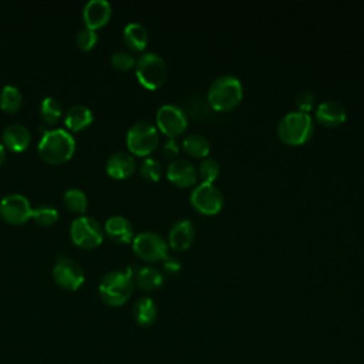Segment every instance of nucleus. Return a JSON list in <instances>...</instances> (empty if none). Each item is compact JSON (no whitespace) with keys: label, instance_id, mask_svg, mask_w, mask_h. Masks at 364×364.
Returning <instances> with one entry per match:
<instances>
[{"label":"nucleus","instance_id":"1","mask_svg":"<svg viewBox=\"0 0 364 364\" xmlns=\"http://www.w3.org/2000/svg\"><path fill=\"white\" fill-rule=\"evenodd\" d=\"M37 151L46 162L63 164L73 156L75 139L65 128H51L41 135Z\"/></svg>","mask_w":364,"mask_h":364},{"label":"nucleus","instance_id":"2","mask_svg":"<svg viewBox=\"0 0 364 364\" xmlns=\"http://www.w3.org/2000/svg\"><path fill=\"white\" fill-rule=\"evenodd\" d=\"M135 287L132 267L111 270L102 276L98 284V293L108 306H121L132 294Z\"/></svg>","mask_w":364,"mask_h":364},{"label":"nucleus","instance_id":"3","mask_svg":"<svg viewBox=\"0 0 364 364\" xmlns=\"http://www.w3.org/2000/svg\"><path fill=\"white\" fill-rule=\"evenodd\" d=\"M243 97L240 80L232 74H223L215 78L208 90V102L216 111H229L235 108Z\"/></svg>","mask_w":364,"mask_h":364},{"label":"nucleus","instance_id":"4","mask_svg":"<svg viewBox=\"0 0 364 364\" xmlns=\"http://www.w3.org/2000/svg\"><path fill=\"white\" fill-rule=\"evenodd\" d=\"M314 125L310 114L291 111L284 114L277 122V135L287 145H301L307 142L313 134Z\"/></svg>","mask_w":364,"mask_h":364},{"label":"nucleus","instance_id":"5","mask_svg":"<svg viewBox=\"0 0 364 364\" xmlns=\"http://www.w3.org/2000/svg\"><path fill=\"white\" fill-rule=\"evenodd\" d=\"M166 73L164 57L155 51H146L136 58L135 75L141 85L148 90L159 88L166 80Z\"/></svg>","mask_w":364,"mask_h":364},{"label":"nucleus","instance_id":"6","mask_svg":"<svg viewBox=\"0 0 364 364\" xmlns=\"http://www.w3.org/2000/svg\"><path fill=\"white\" fill-rule=\"evenodd\" d=\"M125 142L131 154L148 156L159 144V131L149 121H136L128 128Z\"/></svg>","mask_w":364,"mask_h":364},{"label":"nucleus","instance_id":"7","mask_svg":"<svg viewBox=\"0 0 364 364\" xmlns=\"http://www.w3.org/2000/svg\"><path fill=\"white\" fill-rule=\"evenodd\" d=\"M70 236L75 245L84 249H92L102 243L104 228L92 216H77L70 225Z\"/></svg>","mask_w":364,"mask_h":364},{"label":"nucleus","instance_id":"8","mask_svg":"<svg viewBox=\"0 0 364 364\" xmlns=\"http://www.w3.org/2000/svg\"><path fill=\"white\" fill-rule=\"evenodd\" d=\"M168 247L169 245L164 236L152 230L139 232L132 239V250L146 262H162L169 255Z\"/></svg>","mask_w":364,"mask_h":364},{"label":"nucleus","instance_id":"9","mask_svg":"<svg viewBox=\"0 0 364 364\" xmlns=\"http://www.w3.org/2000/svg\"><path fill=\"white\" fill-rule=\"evenodd\" d=\"M156 128L168 138L182 135L188 128V117L185 111L176 104H162L155 114Z\"/></svg>","mask_w":364,"mask_h":364},{"label":"nucleus","instance_id":"10","mask_svg":"<svg viewBox=\"0 0 364 364\" xmlns=\"http://www.w3.org/2000/svg\"><path fill=\"white\" fill-rule=\"evenodd\" d=\"M191 205L202 215H216L223 208V193L215 183H198L189 196Z\"/></svg>","mask_w":364,"mask_h":364},{"label":"nucleus","instance_id":"11","mask_svg":"<svg viewBox=\"0 0 364 364\" xmlns=\"http://www.w3.org/2000/svg\"><path fill=\"white\" fill-rule=\"evenodd\" d=\"M54 282L65 290H77L85 280L84 269L74 259L58 256L53 266Z\"/></svg>","mask_w":364,"mask_h":364},{"label":"nucleus","instance_id":"12","mask_svg":"<svg viewBox=\"0 0 364 364\" xmlns=\"http://www.w3.org/2000/svg\"><path fill=\"white\" fill-rule=\"evenodd\" d=\"M33 208L30 200L21 193H7L0 199V216L11 223L21 225L31 219Z\"/></svg>","mask_w":364,"mask_h":364},{"label":"nucleus","instance_id":"13","mask_svg":"<svg viewBox=\"0 0 364 364\" xmlns=\"http://www.w3.org/2000/svg\"><path fill=\"white\" fill-rule=\"evenodd\" d=\"M166 178L176 186L188 188L196 185L198 171L188 159H173L166 166Z\"/></svg>","mask_w":364,"mask_h":364},{"label":"nucleus","instance_id":"14","mask_svg":"<svg viewBox=\"0 0 364 364\" xmlns=\"http://www.w3.org/2000/svg\"><path fill=\"white\" fill-rule=\"evenodd\" d=\"M111 13L112 7L108 0H88L82 9V20L85 27L97 30L107 24Z\"/></svg>","mask_w":364,"mask_h":364},{"label":"nucleus","instance_id":"15","mask_svg":"<svg viewBox=\"0 0 364 364\" xmlns=\"http://www.w3.org/2000/svg\"><path fill=\"white\" fill-rule=\"evenodd\" d=\"M314 118L323 127H327V128L338 127L346 121L347 109L340 101H334V100L323 101L316 107Z\"/></svg>","mask_w":364,"mask_h":364},{"label":"nucleus","instance_id":"16","mask_svg":"<svg viewBox=\"0 0 364 364\" xmlns=\"http://www.w3.org/2000/svg\"><path fill=\"white\" fill-rule=\"evenodd\" d=\"M136 168V161L132 154L125 151L114 152L108 156L105 162V171L109 176L115 179H124L134 173Z\"/></svg>","mask_w":364,"mask_h":364},{"label":"nucleus","instance_id":"17","mask_svg":"<svg viewBox=\"0 0 364 364\" xmlns=\"http://www.w3.org/2000/svg\"><path fill=\"white\" fill-rule=\"evenodd\" d=\"M30 141H31V134L28 128L18 122L9 124L1 132V144L4 145V148L13 152L24 151L28 146Z\"/></svg>","mask_w":364,"mask_h":364},{"label":"nucleus","instance_id":"18","mask_svg":"<svg viewBox=\"0 0 364 364\" xmlns=\"http://www.w3.org/2000/svg\"><path fill=\"white\" fill-rule=\"evenodd\" d=\"M195 239V226L189 219L176 220L169 229L168 245L173 250L188 249Z\"/></svg>","mask_w":364,"mask_h":364},{"label":"nucleus","instance_id":"19","mask_svg":"<svg viewBox=\"0 0 364 364\" xmlns=\"http://www.w3.org/2000/svg\"><path fill=\"white\" fill-rule=\"evenodd\" d=\"M104 233L117 243H128L134 239L132 223L121 215L109 216L104 223Z\"/></svg>","mask_w":364,"mask_h":364},{"label":"nucleus","instance_id":"20","mask_svg":"<svg viewBox=\"0 0 364 364\" xmlns=\"http://www.w3.org/2000/svg\"><path fill=\"white\" fill-rule=\"evenodd\" d=\"M94 119L92 109L85 104H73L64 112V124L70 131H81Z\"/></svg>","mask_w":364,"mask_h":364},{"label":"nucleus","instance_id":"21","mask_svg":"<svg viewBox=\"0 0 364 364\" xmlns=\"http://www.w3.org/2000/svg\"><path fill=\"white\" fill-rule=\"evenodd\" d=\"M134 282L142 290H154L162 286L164 283V273L155 266H138L132 269Z\"/></svg>","mask_w":364,"mask_h":364},{"label":"nucleus","instance_id":"22","mask_svg":"<svg viewBox=\"0 0 364 364\" xmlns=\"http://www.w3.org/2000/svg\"><path fill=\"white\" fill-rule=\"evenodd\" d=\"M122 37L125 44L132 50V51H142L149 40L148 30L142 23L138 21H131L124 27Z\"/></svg>","mask_w":364,"mask_h":364},{"label":"nucleus","instance_id":"23","mask_svg":"<svg viewBox=\"0 0 364 364\" xmlns=\"http://www.w3.org/2000/svg\"><path fill=\"white\" fill-rule=\"evenodd\" d=\"M132 314L139 326H151L158 314L155 301L151 297H141L132 307Z\"/></svg>","mask_w":364,"mask_h":364},{"label":"nucleus","instance_id":"24","mask_svg":"<svg viewBox=\"0 0 364 364\" xmlns=\"http://www.w3.org/2000/svg\"><path fill=\"white\" fill-rule=\"evenodd\" d=\"M182 148L189 156L203 159L210 151V142L206 136L200 134H189L183 138Z\"/></svg>","mask_w":364,"mask_h":364},{"label":"nucleus","instance_id":"25","mask_svg":"<svg viewBox=\"0 0 364 364\" xmlns=\"http://www.w3.org/2000/svg\"><path fill=\"white\" fill-rule=\"evenodd\" d=\"M23 102V94L14 84H6L0 91V108L6 112H16Z\"/></svg>","mask_w":364,"mask_h":364},{"label":"nucleus","instance_id":"26","mask_svg":"<svg viewBox=\"0 0 364 364\" xmlns=\"http://www.w3.org/2000/svg\"><path fill=\"white\" fill-rule=\"evenodd\" d=\"M40 115L43 121L48 125L55 124L63 115V105L55 97H44L40 102Z\"/></svg>","mask_w":364,"mask_h":364},{"label":"nucleus","instance_id":"27","mask_svg":"<svg viewBox=\"0 0 364 364\" xmlns=\"http://www.w3.org/2000/svg\"><path fill=\"white\" fill-rule=\"evenodd\" d=\"M63 200H64V205L67 206V209H70L71 212H75V213L85 212L87 203H88V198H87L85 192L80 188L67 189L63 195Z\"/></svg>","mask_w":364,"mask_h":364},{"label":"nucleus","instance_id":"28","mask_svg":"<svg viewBox=\"0 0 364 364\" xmlns=\"http://www.w3.org/2000/svg\"><path fill=\"white\" fill-rule=\"evenodd\" d=\"M31 219L40 226H51L58 219V210L50 203H41L33 209Z\"/></svg>","mask_w":364,"mask_h":364},{"label":"nucleus","instance_id":"29","mask_svg":"<svg viewBox=\"0 0 364 364\" xmlns=\"http://www.w3.org/2000/svg\"><path fill=\"white\" fill-rule=\"evenodd\" d=\"M198 176L200 178L202 182H206V183H213L216 181V178L219 176V171H220V165L219 162L215 159V158H203L198 168Z\"/></svg>","mask_w":364,"mask_h":364},{"label":"nucleus","instance_id":"30","mask_svg":"<svg viewBox=\"0 0 364 364\" xmlns=\"http://www.w3.org/2000/svg\"><path fill=\"white\" fill-rule=\"evenodd\" d=\"M139 175L149 182L159 181L162 175V165L158 159L152 156H145L139 164Z\"/></svg>","mask_w":364,"mask_h":364},{"label":"nucleus","instance_id":"31","mask_svg":"<svg viewBox=\"0 0 364 364\" xmlns=\"http://www.w3.org/2000/svg\"><path fill=\"white\" fill-rule=\"evenodd\" d=\"M97 41H98V34L92 28L82 27L75 34V43H77L78 48L82 51H90L91 48H94Z\"/></svg>","mask_w":364,"mask_h":364},{"label":"nucleus","instance_id":"32","mask_svg":"<svg viewBox=\"0 0 364 364\" xmlns=\"http://www.w3.org/2000/svg\"><path fill=\"white\" fill-rule=\"evenodd\" d=\"M136 58L127 50H117L111 54V64L114 68L119 71H127L132 67H135Z\"/></svg>","mask_w":364,"mask_h":364},{"label":"nucleus","instance_id":"33","mask_svg":"<svg viewBox=\"0 0 364 364\" xmlns=\"http://www.w3.org/2000/svg\"><path fill=\"white\" fill-rule=\"evenodd\" d=\"M296 107H297V111H301V112H306L309 114L314 104H316V98L314 95L310 92V91H300L297 95H296Z\"/></svg>","mask_w":364,"mask_h":364},{"label":"nucleus","instance_id":"34","mask_svg":"<svg viewBox=\"0 0 364 364\" xmlns=\"http://www.w3.org/2000/svg\"><path fill=\"white\" fill-rule=\"evenodd\" d=\"M161 152L162 155L169 159V161H173L176 159L178 154H179V145H178V141L175 138H166V141L162 144L161 146Z\"/></svg>","mask_w":364,"mask_h":364},{"label":"nucleus","instance_id":"35","mask_svg":"<svg viewBox=\"0 0 364 364\" xmlns=\"http://www.w3.org/2000/svg\"><path fill=\"white\" fill-rule=\"evenodd\" d=\"M162 269H164V272H166L168 274H176V273L181 272L182 263H181V260H179L178 257L168 255V256L162 260Z\"/></svg>","mask_w":364,"mask_h":364},{"label":"nucleus","instance_id":"36","mask_svg":"<svg viewBox=\"0 0 364 364\" xmlns=\"http://www.w3.org/2000/svg\"><path fill=\"white\" fill-rule=\"evenodd\" d=\"M4 158H6V148H4V145H3L1 141H0V165L3 164Z\"/></svg>","mask_w":364,"mask_h":364}]
</instances>
